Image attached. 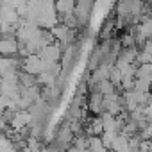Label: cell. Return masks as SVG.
<instances>
[{
    "mask_svg": "<svg viewBox=\"0 0 152 152\" xmlns=\"http://www.w3.org/2000/svg\"><path fill=\"white\" fill-rule=\"evenodd\" d=\"M16 50H18V39L13 34H4L0 38V56L11 57L16 54Z\"/></svg>",
    "mask_w": 152,
    "mask_h": 152,
    "instance_id": "cell-1",
    "label": "cell"
}]
</instances>
